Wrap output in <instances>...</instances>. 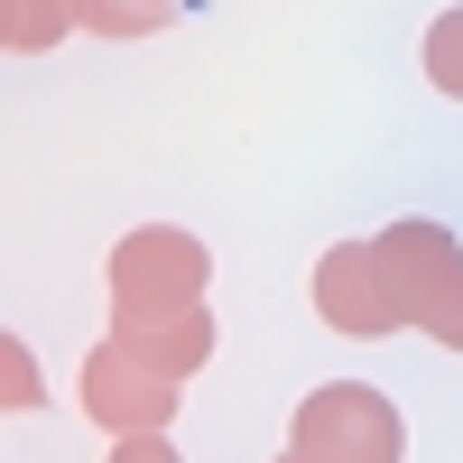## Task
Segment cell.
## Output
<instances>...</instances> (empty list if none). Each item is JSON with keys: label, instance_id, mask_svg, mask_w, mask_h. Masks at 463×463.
<instances>
[{"label": "cell", "instance_id": "cell-1", "mask_svg": "<svg viewBox=\"0 0 463 463\" xmlns=\"http://www.w3.org/2000/svg\"><path fill=\"white\" fill-rule=\"evenodd\" d=\"M371 241H380V269H390L399 316L427 343L463 353V241L445 222H390V232H371Z\"/></svg>", "mask_w": 463, "mask_h": 463}, {"label": "cell", "instance_id": "cell-2", "mask_svg": "<svg viewBox=\"0 0 463 463\" xmlns=\"http://www.w3.org/2000/svg\"><path fill=\"white\" fill-rule=\"evenodd\" d=\"M288 454H306V463H408V417L380 390H362V380H325V390L297 399Z\"/></svg>", "mask_w": 463, "mask_h": 463}, {"label": "cell", "instance_id": "cell-3", "mask_svg": "<svg viewBox=\"0 0 463 463\" xmlns=\"http://www.w3.org/2000/svg\"><path fill=\"white\" fill-rule=\"evenodd\" d=\"M204 279H213V250L176 222H139L111 250V306H204Z\"/></svg>", "mask_w": 463, "mask_h": 463}, {"label": "cell", "instance_id": "cell-4", "mask_svg": "<svg viewBox=\"0 0 463 463\" xmlns=\"http://www.w3.org/2000/svg\"><path fill=\"white\" fill-rule=\"evenodd\" d=\"M176 399H185V380H167V371H148L130 343H93L84 353V417L102 436H167V417H176Z\"/></svg>", "mask_w": 463, "mask_h": 463}, {"label": "cell", "instance_id": "cell-5", "mask_svg": "<svg viewBox=\"0 0 463 463\" xmlns=\"http://www.w3.org/2000/svg\"><path fill=\"white\" fill-rule=\"evenodd\" d=\"M316 316L353 343H380V334H408L399 297H390V269H380V241H334L316 260Z\"/></svg>", "mask_w": 463, "mask_h": 463}, {"label": "cell", "instance_id": "cell-6", "mask_svg": "<svg viewBox=\"0 0 463 463\" xmlns=\"http://www.w3.org/2000/svg\"><path fill=\"white\" fill-rule=\"evenodd\" d=\"M111 343H130L167 380H195L213 362V316L204 306H111Z\"/></svg>", "mask_w": 463, "mask_h": 463}, {"label": "cell", "instance_id": "cell-7", "mask_svg": "<svg viewBox=\"0 0 463 463\" xmlns=\"http://www.w3.org/2000/svg\"><path fill=\"white\" fill-rule=\"evenodd\" d=\"M185 0H74V28L111 37V47H130V37H158Z\"/></svg>", "mask_w": 463, "mask_h": 463}, {"label": "cell", "instance_id": "cell-8", "mask_svg": "<svg viewBox=\"0 0 463 463\" xmlns=\"http://www.w3.org/2000/svg\"><path fill=\"white\" fill-rule=\"evenodd\" d=\"M74 28V0H0V47L10 56H47Z\"/></svg>", "mask_w": 463, "mask_h": 463}, {"label": "cell", "instance_id": "cell-9", "mask_svg": "<svg viewBox=\"0 0 463 463\" xmlns=\"http://www.w3.org/2000/svg\"><path fill=\"white\" fill-rule=\"evenodd\" d=\"M427 84L463 102V0H454V10H445V19L427 28Z\"/></svg>", "mask_w": 463, "mask_h": 463}, {"label": "cell", "instance_id": "cell-10", "mask_svg": "<svg viewBox=\"0 0 463 463\" xmlns=\"http://www.w3.org/2000/svg\"><path fill=\"white\" fill-rule=\"evenodd\" d=\"M0 399H10V408H37V399H47V380H37V362H28L19 334H0Z\"/></svg>", "mask_w": 463, "mask_h": 463}, {"label": "cell", "instance_id": "cell-11", "mask_svg": "<svg viewBox=\"0 0 463 463\" xmlns=\"http://www.w3.org/2000/svg\"><path fill=\"white\" fill-rule=\"evenodd\" d=\"M102 463H185V454H176L167 436H111V454H102Z\"/></svg>", "mask_w": 463, "mask_h": 463}, {"label": "cell", "instance_id": "cell-12", "mask_svg": "<svg viewBox=\"0 0 463 463\" xmlns=\"http://www.w3.org/2000/svg\"><path fill=\"white\" fill-rule=\"evenodd\" d=\"M279 463H306V454H279Z\"/></svg>", "mask_w": 463, "mask_h": 463}]
</instances>
